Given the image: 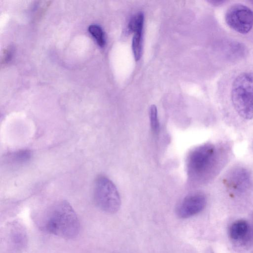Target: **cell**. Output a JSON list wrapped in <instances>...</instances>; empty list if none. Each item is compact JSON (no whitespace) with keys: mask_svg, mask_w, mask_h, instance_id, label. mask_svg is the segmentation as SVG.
I'll return each mask as SVG.
<instances>
[{"mask_svg":"<svg viewBox=\"0 0 253 253\" xmlns=\"http://www.w3.org/2000/svg\"><path fill=\"white\" fill-rule=\"evenodd\" d=\"M44 227L49 233L66 239L76 237L79 233L80 222L71 205L65 200L55 203L49 209Z\"/></svg>","mask_w":253,"mask_h":253,"instance_id":"cell-1","label":"cell"},{"mask_svg":"<svg viewBox=\"0 0 253 253\" xmlns=\"http://www.w3.org/2000/svg\"><path fill=\"white\" fill-rule=\"evenodd\" d=\"M217 151L211 144H205L193 149L187 160V169L191 180H206L215 167L217 159Z\"/></svg>","mask_w":253,"mask_h":253,"instance_id":"cell-2","label":"cell"},{"mask_svg":"<svg viewBox=\"0 0 253 253\" xmlns=\"http://www.w3.org/2000/svg\"><path fill=\"white\" fill-rule=\"evenodd\" d=\"M231 98L241 117L253 119V72H244L236 77L232 84Z\"/></svg>","mask_w":253,"mask_h":253,"instance_id":"cell-3","label":"cell"},{"mask_svg":"<svg viewBox=\"0 0 253 253\" xmlns=\"http://www.w3.org/2000/svg\"><path fill=\"white\" fill-rule=\"evenodd\" d=\"M93 197L97 207L107 213H115L120 208L121 201L117 188L106 176L100 175L96 178Z\"/></svg>","mask_w":253,"mask_h":253,"instance_id":"cell-4","label":"cell"},{"mask_svg":"<svg viewBox=\"0 0 253 253\" xmlns=\"http://www.w3.org/2000/svg\"><path fill=\"white\" fill-rule=\"evenodd\" d=\"M225 20L231 29L239 33L246 34L253 27V11L245 5L235 3L227 9Z\"/></svg>","mask_w":253,"mask_h":253,"instance_id":"cell-5","label":"cell"},{"mask_svg":"<svg viewBox=\"0 0 253 253\" xmlns=\"http://www.w3.org/2000/svg\"><path fill=\"white\" fill-rule=\"evenodd\" d=\"M206 203V198L202 194H193L188 195L177 206L176 214L181 218L190 217L202 211Z\"/></svg>","mask_w":253,"mask_h":253,"instance_id":"cell-6","label":"cell"},{"mask_svg":"<svg viewBox=\"0 0 253 253\" xmlns=\"http://www.w3.org/2000/svg\"><path fill=\"white\" fill-rule=\"evenodd\" d=\"M227 182L231 190L237 193H242L248 190L250 186L251 174L244 168H237L229 173Z\"/></svg>","mask_w":253,"mask_h":253,"instance_id":"cell-7","label":"cell"},{"mask_svg":"<svg viewBox=\"0 0 253 253\" xmlns=\"http://www.w3.org/2000/svg\"><path fill=\"white\" fill-rule=\"evenodd\" d=\"M249 231L248 222L243 219L234 222L230 226L229 234L230 237L234 240H239L244 238Z\"/></svg>","mask_w":253,"mask_h":253,"instance_id":"cell-8","label":"cell"},{"mask_svg":"<svg viewBox=\"0 0 253 253\" xmlns=\"http://www.w3.org/2000/svg\"><path fill=\"white\" fill-rule=\"evenodd\" d=\"M144 23V15L142 12L134 15L130 20L128 23V29L130 31L136 33H142Z\"/></svg>","mask_w":253,"mask_h":253,"instance_id":"cell-9","label":"cell"},{"mask_svg":"<svg viewBox=\"0 0 253 253\" xmlns=\"http://www.w3.org/2000/svg\"><path fill=\"white\" fill-rule=\"evenodd\" d=\"M88 30L97 44L100 46H103L105 43V40L102 29L97 25L92 24L88 27Z\"/></svg>","mask_w":253,"mask_h":253,"instance_id":"cell-10","label":"cell"},{"mask_svg":"<svg viewBox=\"0 0 253 253\" xmlns=\"http://www.w3.org/2000/svg\"><path fill=\"white\" fill-rule=\"evenodd\" d=\"M142 34L134 33L132 40V49L136 61L140 59L142 52Z\"/></svg>","mask_w":253,"mask_h":253,"instance_id":"cell-11","label":"cell"},{"mask_svg":"<svg viewBox=\"0 0 253 253\" xmlns=\"http://www.w3.org/2000/svg\"><path fill=\"white\" fill-rule=\"evenodd\" d=\"M149 117L152 130L155 134L159 131V122L158 117V111L156 106L152 105L149 109Z\"/></svg>","mask_w":253,"mask_h":253,"instance_id":"cell-12","label":"cell"},{"mask_svg":"<svg viewBox=\"0 0 253 253\" xmlns=\"http://www.w3.org/2000/svg\"><path fill=\"white\" fill-rule=\"evenodd\" d=\"M31 152L27 149L21 150L14 153L12 155V159L18 163L26 162L31 158Z\"/></svg>","mask_w":253,"mask_h":253,"instance_id":"cell-13","label":"cell"},{"mask_svg":"<svg viewBox=\"0 0 253 253\" xmlns=\"http://www.w3.org/2000/svg\"><path fill=\"white\" fill-rule=\"evenodd\" d=\"M12 55V49L8 47L4 49L1 57V64H5L10 60Z\"/></svg>","mask_w":253,"mask_h":253,"instance_id":"cell-14","label":"cell"}]
</instances>
